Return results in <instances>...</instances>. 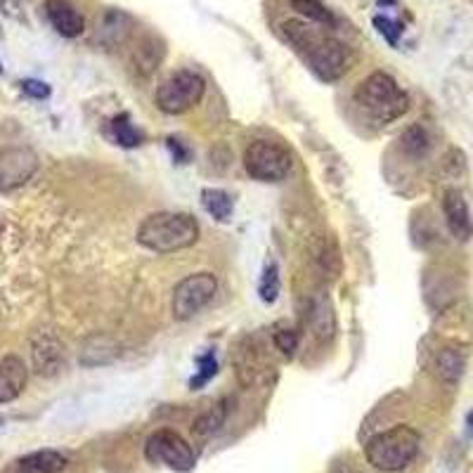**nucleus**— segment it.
I'll use <instances>...</instances> for the list:
<instances>
[{
  "instance_id": "f257e3e1",
  "label": "nucleus",
  "mask_w": 473,
  "mask_h": 473,
  "mask_svg": "<svg viewBox=\"0 0 473 473\" xmlns=\"http://www.w3.org/2000/svg\"><path fill=\"white\" fill-rule=\"evenodd\" d=\"M282 33L322 81H339L350 69L348 48L337 38L318 32L311 22L289 19L282 24Z\"/></svg>"
},
{
  "instance_id": "f03ea898",
  "label": "nucleus",
  "mask_w": 473,
  "mask_h": 473,
  "mask_svg": "<svg viewBox=\"0 0 473 473\" xmlns=\"http://www.w3.org/2000/svg\"><path fill=\"white\" fill-rule=\"evenodd\" d=\"M199 239V223L190 213H152L137 227V242L154 254L190 249Z\"/></svg>"
},
{
  "instance_id": "7ed1b4c3",
  "label": "nucleus",
  "mask_w": 473,
  "mask_h": 473,
  "mask_svg": "<svg viewBox=\"0 0 473 473\" xmlns=\"http://www.w3.org/2000/svg\"><path fill=\"white\" fill-rule=\"evenodd\" d=\"M419 448H422V436L412 426H393L369 438L365 445V457L374 468L395 473L417 459Z\"/></svg>"
},
{
  "instance_id": "20e7f679",
  "label": "nucleus",
  "mask_w": 473,
  "mask_h": 473,
  "mask_svg": "<svg viewBox=\"0 0 473 473\" xmlns=\"http://www.w3.org/2000/svg\"><path fill=\"white\" fill-rule=\"evenodd\" d=\"M355 102L379 124H391L410 109V97L386 71H374L355 90Z\"/></svg>"
},
{
  "instance_id": "39448f33",
  "label": "nucleus",
  "mask_w": 473,
  "mask_h": 473,
  "mask_svg": "<svg viewBox=\"0 0 473 473\" xmlns=\"http://www.w3.org/2000/svg\"><path fill=\"white\" fill-rule=\"evenodd\" d=\"M204 93V79L197 71L182 69V71H175L173 76H169L162 86L156 88L154 102L163 114L178 116V114L190 112L192 107L199 105Z\"/></svg>"
},
{
  "instance_id": "423d86ee",
  "label": "nucleus",
  "mask_w": 473,
  "mask_h": 473,
  "mask_svg": "<svg viewBox=\"0 0 473 473\" xmlns=\"http://www.w3.org/2000/svg\"><path fill=\"white\" fill-rule=\"evenodd\" d=\"M244 169L258 182H280L292 171V154L282 144L258 140L244 152Z\"/></svg>"
},
{
  "instance_id": "0eeeda50",
  "label": "nucleus",
  "mask_w": 473,
  "mask_h": 473,
  "mask_svg": "<svg viewBox=\"0 0 473 473\" xmlns=\"http://www.w3.org/2000/svg\"><path fill=\"white\" fill-rule=\"evenodd\" d=\"M144 455L152 464H163L169 467L171 471L187 473L192 471L194 464H197V457H194L192 445L171 429H162L152 433L147 445H144Z\"/></svg>"
},
{
  "instance_id": "6e6552de",
  "label": "nucleus",
  "mask_w": 473,
  "mask_h": 473,
  "mask_svg": "<svg viewBox=\"0 0 473 473\" xmlns=\"http://www.w3.org/2000/svg\"><path fill=\"white\" fill-rule=\"evenodd\" d=\"M216 292H218V280L213 273L187 274L173 292V318L181 322L192 320L197 312L211 303Z\"/></svg>"
},
{
  "instance_id": "1a4fd4ad",
  "label": "nucleus",
  "mask_w": 473,
  "mask_h": 473,
  "mask_svg": "<svg viewBox=\"0 0 473 473\" xmlns=\"http://www.w3.org/2000/svg\"><path fill=\"white\" fill-rule=\"evenodd\" d=\"M442 216L448 223V230L452 232L455 239L459 242H468L473 236V218L471 209H468L467 199L459 190H448L442 194Z\"/></svg>"
},
{
  "instance_id": "9d476101",
  "label": "nucleus",
  "mask_w": 473,
  "mask_h": 473,
  "mask_svg": "<svg viewBox=\"0 0 473 473\" xmlns=\"http://www.w3.org/2000/svg\"><path fill=\"white\" fill-rule=\"evenodd\" d=\"M45 17L60 36L76 38L86 29V19L71 0H45Z\"/></svg>"
},
{
  "instance_id": "9b49d317",
  "label": "nucleus",
  "mask_w": 473,
  "mask_h": 473,
  "mask_svg": "<svg viewBox=\"0 0 473 473\" xmlns=\"http://www.w3.org/2000/svg\"><path fill=\"white\" fill-rule=\"evenodd\" d=\"M36 171V156L29 150H10L0 154V187L24 185Z\"/></svg>"
},
{
  "instance_id": "f8f14e48",
  "label": "nucleus",
  "mask_w": 473,
  "mask_h": 473,
  "mask_svg": "<svg viewBox=\"0 0 473 473\" xmlns=\"http://www.w3.org/2000/svg\"><path fill=\"white\" fill-rule=\"evenodd\" d=\"M133 29H135V19L124 10H107L100 19H97V41L105 48H118L131 38Z\"/></svg>"
},
{
  "instance_id": "ddd939ff",
  "label": "nucleus",
  "mask_w": 473,
  "mask_h": 473,
  "mask_svg": "<svg viewBox=\"0 0 473 473\" xmlns=\"http://www.w3.org/2000/svg\"><path fill=\"white\" fill-rule=\"evenodd\" d=\"M26 379H29V372L22 357L17 355L0 357V405L17 400L24 393Z\"/></svg>"
},
{
  "instance_id": "4468645a",
  "label": "nucleus",
  "mask_w": 473,
  "mask_h": 473,
  "mask_svg": "<svg viewBox=\"0 0 473 473\" xmlns=\"http://www.w3.org/2000/svg\"><path fill=\"white\" fill-rule=\"evenodd\" d=\"M33 362L41 374H55L64 365V348L55 337H41L33 343Z\"/></svg>"
},
{
  "instance_id": "2eb2a0df",
  "label": "nucleus",
  "mask_w": 473,
  "mask_h": 473,
  "mask_svg": "<svg viewBox=\"0 0 473 473\" xmlns=\"http://www.w3.org/2000/svg\"><path fill=\"white\" fill-rule=\"evenodd\" d=\"M69 467V459L57 450H38L19 459L22 473H62Z\"/></svg>"
},
{
  "instance_id": "dca6fc26",
  "label": "nucleus",
  "mask_w": 473,
  "mask_h": 473,
  "mask_svg": "<svg viewBox=\"0 0 473 473\" xmlns=\"http://www.w3.org/2000/svg\"><path fill=\"white\" fill-rule=\"evenodd\" d=\"M467 367V357L457 348H442L436 355V372L445 384H457Z\"/></svg>"
},
{
  "instance_id": "f3484780",
  "label": "nucleus",
  "mask_w": 473,
  "mask_h": 473,
  "mask_svg": "<svg viewBox=\"0 0 473 473\" xmlns=\"http://www.w3.org/2000/svg\"><path fill=\"white\" fill-rule=\"evenodd\" d=\"M201 204H204L206 213L213 216L220 223H227L232 216V199L230 194L225 190H216V187H209L201 192Z\"/></svg>"
},
{
  "instance_id": "a211bd4d",
  "label": "nucleus",
  "mask_w": 473,
  "mask_h": 473,
  "mask_svg": "<svg viewBox=\"0 0 473 473\" xmlns=\"http://www.w3.org/2000/svg\"><path fill=\"white\" fill-rule=\"evenodd\" d=\"M400 147H403L405 154L412 156V159H422V156L429 154L431 150V135L426 133L423 125H410V128H405V133L400 135Z\"/></svg>"
},
{
  "instance_id": "6ab92c4d",
  "label": "nucleus",
  "mask_w": 473,
  "mask_h": 473,
  "mask_svg": "<svg viewBox=\"0 0 473 473\" xmlns=\"http://www.w3.org/2000/svg\"><path fill=\"white\" fill-rule=\"evenodd\" d=\"M312 329H315L320 341L334 337L337 322H334V312H331V305L327 299H318L312 303Z\"/></svg>"
},
{
  "instance_id": "aec40b11",
  "label": "nucleus",
  "mask_w": 473,
  "mask_h": 473,
  "mask_svg": "<svg viewBox=\"0 0 473 473\" xmlns=\"http://www.w3.org/2000/svg\"><path fill=\"white\" fill-rule=\"evenodd\" d=\"M225 417H227V410H225V403H220V405L206 410L201 417H197V422H194L192 426V433L199 438L213 436V433H218L220 426L225 423Z\"/></svg>"
},
{
  "instance_id": "412c9836",
  "label": "nucleus",
  "mask_w": 473,
  "mask_h": 473,
  "mask_svg": "<svg viewBox=\"0 0 473 473\" xmlns=\"http://www.w3.org/2000/svg\"><path fill=\"white\" fill-rule=\"evenodd\" d=\"M112 135L125 150H131V147H137V144L143 143V135L135 131V125L131 124L128 114H118V116L112 118Z\"/></svg>"
},
{
  "instance_id": "4be33fe9",
  "label": "nucleus",
  "mask_w": 473,
  "mask_h": 473,
  "mask_svg": "<svg viewBox=\"0 0 473 473\" xmlns=\"http://www.w3.org/2000/svg\"><path fill=\"white\" fill-rule=\"evenodd\" d=\"M293 10L315 24H334V17L320 0H292Z\"/></svg>"
},
{
  "instance_id": "5701e85b",
  "label": "nucleus",
  "mask_w": 473,
  "mask_h": 473,
  "mask_svg": "<svg viewBox=\"0 0 473 473\" xmlns=\"http://www.w3.org/2000/svg\"><path fill=\"white\" fill-rule=\"evenodd\" d=\"M280 268H277V263H268L263 268L261 284H258V293H261L263 303H274L277 296H280Z\"/></svg>"
},
{
  "instance_id": "b1692460",
  "label": "nucleus",
  "mask_w": 473,
  "mask_h": 473,
  "mask_svg": "<svg viewBox=\"0 0 473 473\" xmlns=\"http://www.w3.org/2000/svg\"><path fill=\"white\" fill-rule=\"evenodd\" d=\"M273 341L284 357H293V353L299 350V331L289 324H277L273 331Z\"/></svg>"
},
{
  "instance_id": "393cba45",
  "label": "nucleus",
  "mask_w": 473,
  "mask_h": 473,
  "mask_svg": "<svg viewBox=\"0 0 473 473\" xmlns=\"http://www.w3.org/2000/svg\"><path fill=\"white\" fill-rule=\"evenodd\" d=\"M197 365H199V372H197V376L190 379V388H194V391L204 386V384H209V381L218 374V362H216V355H213V350L211 353L201 355L199 360H197Z\"/></svg>"
},
{
  "instance_id": "a878e982",
  "label": "nucleus",
  "mask_w": 473,
  "mask_h": 473,
  "mask_svg": "<svg viewBox=\"0 0 473 473\" xmlns=\"http://www.w3.org/2000/svg\"><path fill=\"white\" fill-rule=\"evenodd\" d=\"M162 52H156V41L154 38H144L140 48L135 51V62L144 69H154L156 64L162 62Z\"/></svg>"
},
{
  "instance_id": "bb28decb",
  "label": "nucleus",
  "mask_w": 473,
  "mask_h": 473,
  "mask_svg": "<svg viewBox=\"0 0 473 473\" xmlns=\"http://www.w3.org/2000/svg\"><path fill=\"white\" fill-rule=\"evenodd\" d=\"M374 26L379 29L381 36H386V41L391 45L398 43V36L400 32H403V26L398 24V22H393V19L388 17H374Z\"/></svg>"
},
{
  "instance_id": "cd10ccee",
  "label": "nucleus",
  "mask_w": 473,
  "mask_h": 473,
  "mask_svg": "<svg viewBox=\"0 0 473 473\" xmlns=\"http://www.w3.org/2000/svg\"><path fill=\"white\" fill-rule=\"evenodd\" d=\"M22 88H24V93H29L32 97H48V95H51V88L41 81H24Z\"/></svg>"
},
{
  "instance_id": "c85d7f7f",
  "label": "nucleus",
  "mask_w": 473,
  "mask_h": 473,
  "mask_svg": "<svg viewBox=\"0 0 473 473\" xmlns=\"http://www.w3.org/2000/svg\"><path fill=\"white\" fill-rule=\"evenodd\" d=\"M169 147H171V152H173L175 162H181V163L187 162V156H190V154H187L185 147H182V144L178 143L175 137H169Z\"/></svg>"
},
{
  "instance_id": "c756f323",
  "label": "nucleus",
  "mask_w": 473,
  "mask_h": 473,
  "mask_svg": "<svg viewBox=\"0 0 473 473\" xmlns=\"http://www.w3.org/2000/svg\"><path fill=\"white\" fill-rule=\"evenodd\" d=\"M467 426H468V431L473 433V410L467 414Z\"/></svg>"
}]
</instances>
